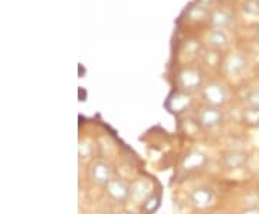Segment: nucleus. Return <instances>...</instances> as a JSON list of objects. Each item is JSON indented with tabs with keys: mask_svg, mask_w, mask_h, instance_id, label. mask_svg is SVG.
<instances>
[{
	"mask_svg": "<svg viewBox=\"0 0 259 214\" xmlns=\"http://www.w3.org/2000/svg\"><path fill=\"white\" fill-rule=\"evenodd\" d=\"M192 105V96L185 91L182 92H175L171 96H168L166 102V108L171 114H183V112Z\"/></svg>",
	"mask_w": 259,
	"mask_h": 214,
	"instance_id": "nucleus-10",
	"label": "nucleus"
},
{
	"mask_svg": "<svg viewBox=\"0 0 259 214\" xmlns=\"http://www.w3.org/2000/svg\"><path fill=\"white\" fill-rule=\"evenodd\" d=\"M248 161H249L248 152H245L242 149H231V151L225 152L222 157L223 167L229 171H238V170L245 168Z\"/></svg>",
	"mask_w": 259,
	"mask_h": 214,
	"instance_id": "nucleus-6",
	"label": "nucleus"
},
{
	"mask_svg": "<svg viewBox=\"0 0 259 214\" xmlns=\"http://www.w3.org/2000/svg\"><path fill=\"white\" fill-rule=\"evenodd\" d=\"M206 42L207 45L214 49V50H219V49H223L229 45L231 42V37L228 35L226 29H213L212 32L207 35L206 37Z\"/></svg>",
	"mask_w": 259,
	"mask_h": 214,
	"instance_id": "nucleus-12",
	"label": "nucleus"
},
{
	"mask_svg": "<svg viewBox=\"0 0 259 214\" xmlns=\"http://www.w3.org/2000/svg\"><path fill=\"white\" fill-rule=\"evenodd\" d=\"M177 84L180 86V89L185 92L196 91L203 85V74L199 69L186 68L177 76Z\"/></svg>",
	"mask_w": 259,
	"mask_h": 214,
	"instance_id": "nucleus-1",
	"label": "nucleus"
},
{
	"mask_svg": "<svg viewBox=\"0 0 259 214\" xmlns=\"http://www.w3.org/2000/svg\"><path fill=\"white\" fill-rule=\"evenodd\" d=\"M238 214H259V207L258 205H250V207H245L242 208L241 211Z\"/></svg>",
	"mask_w": 259,
	"mask_h": 214,
	"instance_id": "nucleus-20",
	"label": "nucleus"
},
{
	"mask_svg": "<svg viewBox=\"0 0 259 214\" xmlns=\"http://www.w3.org/2000/svg\"><path fill=\"white\" fill-rule=\"evenodd\" d=\"M160 201H161L160 196L156 194V193H153L151 196H148L144 200V203L141 204V208H143V211L146 214H153L160 207Z\"/></svg>",
	"mask_w": 259,
	"mask_h": 214,
	"instance_id": "nucleus-15",
	"label": "nucleus"
},
{
	"mask_svg": "<svg viewBox=\"0 0 259 214\" xmlns=\"http://www.w3.org/2000/svg\"><path fill=\"white\" fill-rule=\"evenodd\" d=\"M209 20H210V23H212L216 29H226L232 25L233 16H232L228 10L218 9L213 10L212 13H210V19H209Z\"/></svg>",
	"mask_w": 259,
	"mask_h": 214,
	"instance_id": "nucleus-13",
	"label": "nucleus"
},
{
	"mask_svg": "<svg viewBox=\"0 0 259 214\" xmlns=\"http://www.w3.org/2000/svg\"><path fill=\"white\" fill-rule=\"evenodd\" d=\"M192 214H206V213H203V211H200V210H197V211H194V213H192Z\"/></svg>",
	"mask_w": 259,
	"mask_h": 214,
	"instance_id": "nucleus-21",
	"label": "nucleus"
},
{
	"mask_svg": "<svg viewBox=\"0 0 259 214\" xmlns=\"http://www.w3.org/2000/svg\"><path fill=\"white\" fill-rule=\"evenodd\" d=\"M131 191H130V198L136 203H140L143 204L144 200L147 198L148 196L153 194V187H151V183L146 180V178H139L136 180L133 184H131Z\"/></svg>",
	"mask_w": 259,
	"mask_h": 214,
	"instance_id": "nucleus-11",
	"label": "nucleus"
},
{
	"mask_svg": "<svg viewBox=\"0 0 259 214\" xmlns=\"http://www.w3.org/2000/svg\"><path fill=\"white\" fill-rule=\"evenodd\" d=\"M258 36H259V28H258Z\"/></svg>",
	"mask_w": 259,
	"mask_h": 214,
	"instance_id": "nucleus-23",
	"label": "nucleus"
},
{
	"mask_svg": "<svg viewBox=\"0 0 259 214\" xmlns=\"http://www.w3.org/2000/svg\"><path fill=\"white\" fill-rule=\"evenodd\" d=\"M189 200L193 205L194 208L203 211L210 208L212 205H214L216 201V196L213 193L212 188H207V187H197L194 188L193 191L189 194Z\"/></svg>",
	"mask_w": 259,
	"mask_h": 214,
	"instance_id": "nucleus-4",
	"label": "nucleus"
},
{
	"mask_svg": "<svg viewBox=\"0 0 259 214\" xmlns=\"http://www.w3.org/2000/svg\"><path fill=\"white\" fill-rule=\"evenodd\" d=\"M246 102L249 106H255V108H259V88L258 89H253L248 93L246 96Z\"/></svg>",
	"mask_w": 259,
	"mask_h": 214,
	"instance_id": "nucleus-18",
	"label": "nucleus"
},
{
	"mask_svg": "<svg viewBox=\"0 0 259 214\" xmlns=\"http://www.w3.org/2000/svg\"><path fill=\"white\" fill-rule=\"evenodd\" d=\"M104 188H105L107 196L110 197L111 200H114V201H117V203H124V201H127L130 198L131 187L122 178L112 177Z\"/></svg>",
	"mask_w": 259,
	"mask_h": 214,
	"instance_id": "nucleus-5",
	"label": "nucleus"
},
{
	"mask_svg": "<svg viewBox=\"0 0 259 214\" xmlns=\"http://www.w3.org/2000/svg\"><path fill=\"white\" fill-rule=\"evenodd\" d=\"M204 64L207 66H216L219 64V55L216 52H207V54H204Z\"/></svg>",
	"mask_w": 259,
	"mask_h": 214,
	"instance_id": "nucleus-19",
	"label": "nucleus"
},
{
	"mask_svg": "<svg viewBox=\"0 0 259 214\" xmlns=\"http://www.w3.org/2000/svg\"><path fill=\"white\" fill-rule=\"evenodd\" d=\"M223 121V114L219 108L206 105L197 112V125L203 130L209 131L219 127Z\"/></svg>",
	"mask_w": 259,
	"mask_h": 214,
	"instance_id": "nucleus-2",
	"label": "nucleus"
},
{
	"mask_svg": "<svg viewBox=\"0 0 259 214\" xmlns=\"http://www.w3.org/2000/svg\"><path fill=\"white\" fill-rule=\"evenodd\" d=\"M206 164H207L206 154L199 151V149H192L183 157L180 167L186 173H194V171H199V170L206 167Z\"/></svg>",
	"mask_w": 259,
	"mask_h": 214,
	"instance_id": "nucleus-8",
	"label": "nucleus"
},
{
	"mask_svg": "<svg viewBox=\"0 0 259 214\" xmlns=\"http://www.w3.org/2000/svg\"><path fill=\"white\" fill-rule=\"evenodd\" d=\"M242 12L248 18H259V0H245L242 3Z\"/></svg>",
	"mask_w": 259,
	"mask_h": 214,
	"instance_id": "nucleus-16",
	"label": "nucleus"
},
{
	"mask_svg": "<svg viewBox=\"0 0 259 214\" xmlns=\"http://www.w3.org/2000/svg\"><path fill=\"white\" fill-rule=\"evenodd\" d=\"M78 154H79V158L81 159L90 158V157H91V154H93V144H91L88 140L79 141Z\"/></svg>",
	"mask_w": 259,
	"mask_h": 214,
	"instance_id": "nucleus-17",
	"label": "nucleus"
},
{
	"mask_svg": "<svg viewBox=\"0 0 259 214\" xmlns=\"http://www.w3.org/2000/svg\"><path fill=\"white\" fill-rule=\"evenodd\" d=\"M248 68V59L246 56L242 54H233V55L228 56L226 61L223 62V72L231 76V78H236L241 76Z\"/></svg>",
	"mask_w": 259,
	"mask_h": 214,
	"instance_id": "nucleus-7",
	"label": "nucleus"
},
{
	"mask_svg": "<svg viewBox=\"0 0 259 214\" xmlns=\"http://www.w3.org/2000/svg\"><path fill=\"white\" fill-rule=\"evenodd\" d=\"M202 98L207 105L221 108L228 102V91L219 84H209L202 89Z\"/></svg>",
	"mask_w": 259,
	"mask_h": 214,
	"instance_id": "nucleus-3",
	"label": "nucleus"
},
{
	"mask_svg": "<svg viewBox=\"0 0 259 214\" xmlns=\"http://www.w3.org/2000/svg\"><path fill=\"white\" fill-rule=\"evenodd\" d=\"M90 177L94 184L105 187L107 183L112 178V168L110 167V164L104 161H95L90 170Z\"/></svg>",
	"mask_w": 259,
	"mask_h": 214,
	"instance_id": "nucleus-9",
	"label": "nucleus"
},
{
	"mask_svg": "<svg viewBox=\"0 0 259 214\" xmlns=\"http://www.w3.org/2000/svg\"><path fill=\"white\" fill-rule=\"evenodd\" d=\"M242 121L245 122V125H248L250 128L259 127V108H255V106L245 108L242 111Z\"/></svg>",
	"mask_w": 259,
	"mask_h": 214,
	"instance_id": "nucleus-14",
	"label": "nucleus"
},
{
	"mask_svg": "<svg viewBox=\"0 0 259 214\" xmlns=\"http://www.w3.org/2000/svg\"><path fill=\"white\" fill-rule=\"evenodd\" d=\"M124 214H139V213H136V211H125Z\"/></svg>",
	"mask_w": 259,
	"mask_h": 214,
	"instance_id": "nucleus-22",
	"label": "nucleus"
}]
</instances>
